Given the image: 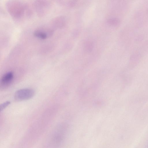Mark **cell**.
I'll use <instances>...</instances> for the list:
<instances>
[{
    "label": "cell",
    "mask_w": 148,
    "mask_h": 148,
    "mask_svg": "<svg viewBox=\"0 0 148 148\" xmlns=\"http://www.w3.org/2000/svg\"><path fill=\"white\" fill-rule=\"evenodd\" d=\"M6 10L14 21L28 18L31 9L27 4L19 0H8L5 3Z\"/></svg>",
    "instance_id": "1"
},
{
    "label": "cell",
    "mask_w": 148,
    "mask_h": 148,
    "mask_svg": "<svg viewBox=\"0 0 148 148\" xmlns=\"http://www.w3.org/2000/svg\"><path fill=\"white\" fill-rule=\"evenodd\" d=\"M33 6L37 16L42 18L49 13L51 9V4L49 0H34Z\"/></svg>",
    "instance_id": "2"
},
{
    "label": "cell",
    "mask_w": 148,
    "mask_h": 148,
    "mask_svg": "<svg viewBox=\"0 0 148 148\" xmlns=\"http://www.w3.org/2000/svg\"><path fill=\"white\" fill-rule=\"evenodd\" d=\"M34 90L30 88H24L17 91L14 95L15 100L18 101L27 100L32 98L34 95Z\"/></svg>",
    "instance_id": "3"
},
{
    "label": "cell",
    "mask_w": 148,
    "mask_h": 148,
    "mask_svg": "<svg viewBox=\"0 0 148 148\" xmlns=\"http://www.w3.org/2000/svg\"><path fill=\"white\" fill-rule=\"evenodd\" d=\"M14 78V74L12 72L5 74L0 80V88L4 89L8 87L11 84Z\"/></svg>",
    "instance_id": "4"
},
{
    "label": "cell",
    "mask_w": 148,
    "mask_h": 148,
    "mask_svg": "<svg viewBox=\"0 0 148 148\" xmlns=\"http://www.w3.org/2000/svg\"><path fill=\"white\" fill-rule=\"evenodd\" d=\"M53 33V31L51 29L41 28L36 30L34 34L38 38L45 39L49 36H51Z\"/></svg>",
    "instance_id": "5"
},
{
    "label": "cell",
    "mask_w": 148,
    "mask_h": 148,
    "mask_svg": "<svg viewBox=\"0 0 148 148\" xmlns=\"http://www.w3.org/2000/svg\"><path fill=\"white\" fill-rule=\"evenodd\" d=\"M66 22V18L62 16H56L53 19L51 23L53 26L56 27L61 28L65 25Z\"/></svg>",
    "instance_id": "6"
},
{
    "label": "cell",
    "mask_w": 148,
    "mask_h": 148,
    "mask_svg": "<svg viewBox=\"0 0 148 148\" xmlns=\"http://www.w3.org/2000/svg\"><path fill=\"white\" fill-rule=\"evenodd\" d=\"M93 48L92 43L90 41L86 42L84 44V48L85 50L87 52H90Z\"/></svg>",
    "instance_id": "7"
},
{
    "label": "cell",
    "mask_w": 148,
    "mask_h": 148,
    "mask_svg": "<svg viewBox=\"0 0 148 148\" xmlns=\"http://www.w3.org/2000/svg\"><path fill=\"white\" fill-rule=\"evenodd\" d=\"M10 103V101H6L2 104L0 106V111H1L3 110L6 107L8 106Z\"/></svg>",
    "instance_id": "8"
},
{
    "label": "cell",
    "mask_w": 148,
    "mask_h": 148,
    "mask_svg": "<svg viewBox=\"0 0 148 148\" xmlns=\"http://www.w3.org/2000/svg\"><path fill=\"white\" fill-rule=\"evenodd\" d=\"M108 23L111 25H114L117 24L118 20L114 18L110 19L108 20Z\"/></svg>",
    "instance_id": "9"
}]
</instances>
